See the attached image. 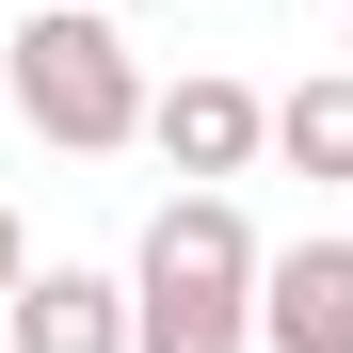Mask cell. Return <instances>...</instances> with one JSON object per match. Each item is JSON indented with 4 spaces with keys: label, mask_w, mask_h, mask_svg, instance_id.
<instances>
[{
    "label": "cell",
    "mask_w": 353,
    "mask_h": 353,
    "mask_svg": "<svg viewBox=\"0 0 353 353\" xmlns=\"http://www.w3.org/2000/svg\"><path fill=\"white\" fill-rule=\"evenodd\" d=\"M129 353H257V225L225 193H176L129 257Z\"/></svg>",
    "instance_id": "1"
},
{
    "label": "cell",
    "mask_w": 353,
    "mask_h": 353,
    "mask_svg": "<svg viewBox=\"0 0 353 353\" xmlns=\"http://www.w3.org/2000/svg\"><path fill=\"white\" fill-rule=\"evenodd\" d=\"M17 112L48 145H129L145 129V65H129V32L97 17V0H32V32H17Z\"/></svg>",
    "instance_id": "2"
},
{
    "label": "cell",
    "mask_w": 353,
    "mask_h": 353,
    "mask_svg": "<svg viewBox=\"0 0 353 353\" xmlns=\"http://www.w3.org/2000/svg\"><path fill=\"white\" fill-rule=\"evenodd\" d=\"M257 353H353V241L257 257Z\"/></svg>",
    "instance_id": "3"
},
{
    "label": "cell",
    "mask_w": 353,
    "mask_h": 353,
    "mask_svg": "<svg viewBox=\"0 0 353 353\" xmlns=\"http://www.w3.org/2000/svg\"><path fill=\"white\" fill-rule=\"evenodd\" d=\"M0 353H129V289L112 273H17L0 289Z\"/></svg>",
    "instance_id": "4"
},
{
    "label": "cell",
    "mask_w": 353,
    "mask_h": 353,
    "mask_svg": "<svg viewBox=\"0 0 353 353\" xmlns=\"http://www.w3.org/2000/svg\"><path fill=\"white\" fill-rule=\"evenodd\" d=\"M145 145L193 176V193H225V176L257 161V97L241 81H176V97H145Z\"/></svg>",
    "instance_id": "5"
},
{
    "label": "cell",
    "mask_w": 353,
    "mask_h": 353,
    "mask_svg": "<svg viewBox=\"0 0 353 353\" xmlns=\"http://www.w3.org/2000/svg\"><path fill=\"white\" fill-rule=\"evenodd\" d=\"M257 145H289L305 176H353V65H337V81H289V97H257Z\"/></svg>",
    "instance_id": "6"
},
{
    "label": "cell",
    "mask_w": 353,
    "mask_h": 353,
    "mask_svg": "<svg viewBox=\"0 0 353 353\" xmlns=\"http://www.w3.org/2000/svg\"><path fill=\"white\" fill-rule=\"evenodd\" d=\"M17 273H32V241H17V209H0V289H17Z\"/></svg>",
    "instance_id": "7"
}]
</instances>
